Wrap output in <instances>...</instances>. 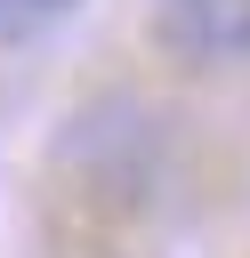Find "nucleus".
I'll list each match as a JSON object with an SVG mask.
<instances>
[{
    "label": "nucleus",
    "instance_id": "obj_1",
    "mask_svg": "<svg viewBox=\"0 0 250 258\" xmlns=\"http://www.w3.org/2000/svg\"><path fill=\"white\" fill-rule=\"evenodd\" d=\"M161 32L202 64H250V0H153Z\"/></svg>",
    "mask_w": 250,
    "mask_h": 258
},
{
    "label": "nucleus",
    "instance_id": "obj_2",
    "mask_svg": "<svg viewBox=\"0 0 250 258\" xmlns=\"http://www.w3.org/2000/svg\"><path fill=\"white\" fill-rule=\"evenodd\" d=\"M81 0H0V40H32V32H48L56 16H73Z\"/></svg>",
    "mask_w": 250,
    "mask_h": 258
}]
</instances>
